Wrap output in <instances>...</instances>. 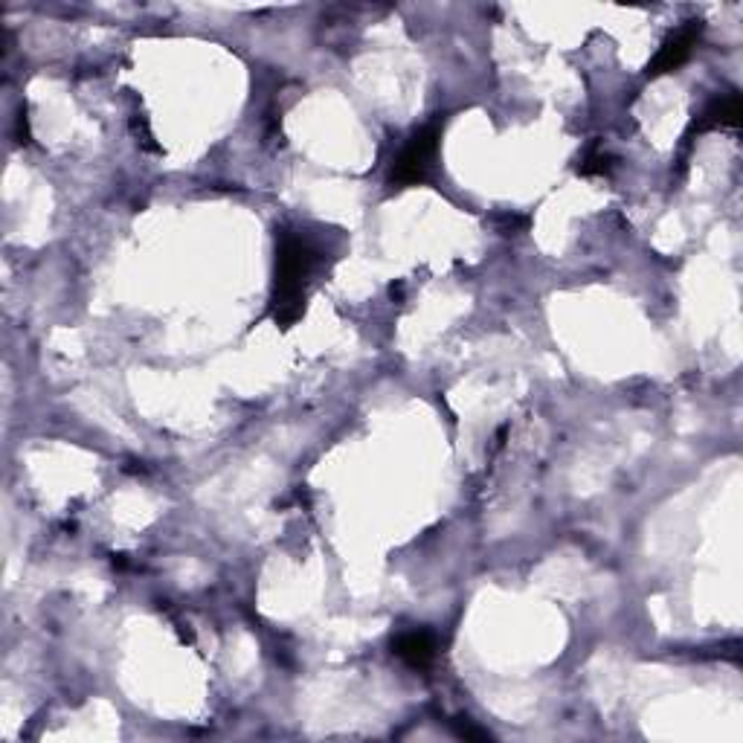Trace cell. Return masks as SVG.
Wrapping results in <instances>:
<instances>
[{
  "label": "cell",
  "mask_w": 743,
  "mask_h": 743,
  "mask_svg": "<svg viewBox=\"0 0 743 743\" xmlns=\"http://www.w3.org/2000/svg\"><path fill=\"white\" fill-rule=\"evenodd\" d=\"M322 247L305 233L282 229L276 238V273H273L271 317L279 329H291L305 314Z\"/></svg>",
  "instance_id": "1"
},
{
  "label": "cell",
  "mask_w": 743,
  "mask_h": 743,
  "mask_svg": "<svg viewBox=\"0 0 743 743\" xmlns=\"http://www.w3.org/2000/svg\"><path fill=\"white\" fill-rule=\"evenodd\" d=\"M441 128L445 122L441 119H433L424 128H418L410 143L401 149V154L392 163V172H389V184L404 189V186L424 184V180L433 175V166H436V154H439L441 143Z\"/></svg>",
  "instance_id": "2"
},
{
  "label": "cell",
  "mask_w": 743,
  "mask_h": 743,
  "mask_svg": "<svg viewBox=\"0 0 743 743\" xmlns=\"http://www.w3.org/2000/svg\"><path fill=\"white\" fill-rule=\"evenodd\" d=\"M700 38H703V21H688V24L680 26L674 35H668L665 42H662L657 56L650 59L645 76L659 79V76H665V73H674V70L683 68L685 61L692 59L694 47L700 44Z\"/></svg>",
  "instance_id": "3"
},
{
  "label": "cell",
  "mask_w": 743,
  "mask_h": 743,
  "mask_svg": "<svg viewBox=\"0 0 743 743\" xmlns=\"http://www.w3.org/2000/svg\"><path fill=\"white\" fill-rule=\"evenodd\" d=\"M392 653L410 668L424 671V668L433 665V659L439 653V636L427 630V627H413V630H404V634L396 636Z\"/></svg>",
  "instance_id": "4"
},
{
  "label": "cell",
  "mask_w": 743,
  "mask_h": 743,
  "mask_svg": "<svg viewBox=\"0 0 743 743\" xmlns=\"http://www.w3.org/2000/svg\"><path fill=\"white\" fill-rule=\"evenodd\" d=\"M741 117H743L741 93H727V96L711 99L709 105L694 117L692 128H688V137L706 134V131H715V128H738L741 126Z\"/></svg>",
  "instance_id": "5"
},
{
  "label": "cell",
  "mask_w": 743,
  "mask_h": 743,
  "mask_svg": "<svg viewBox=\"0 0 743 743\" xmlns=\"http://www.w3.org/2000/svg\"><path fill=\"white\" fill-rule=\"evenodd\" d=\"M613 163L616 161L601 145H592L590 152L581 157V163H578V175H583V178H601V175L613 172Z\"/></svg>",
  "instance_id": "6"
},
{
  "label": "cell",
  "mask_w": 743,
  "mask_h": 743,
  "mask_svg": "<svg viewBox=\"0 0 743 743\" xmlns=\"http://www.w3.org/2000/svg\"><path fill=\"white\" fill-rule=\"evenodd\" d=\"M457 735L468 738V741H488V732H485V729L471 727L468 720H457Z\"/></svg>",
  "instance_id": "7"
}]
</instances>
